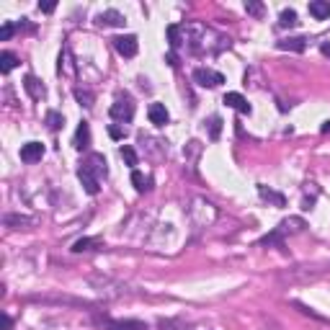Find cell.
Masks as SVG:
<instances>
[{
    "label": "cell",
    "instance_id": "cell-29",
    "mask_svg": "<svg viewBox=\"0 0 330 330\" xmlns=\"http://www.w3.org/2000/svg\"><path fill=\"white\" fill-rule=\"evenodd\" d=\"M0 320H3V330H13V320H11V315H6V312H3V317H0Z\"/></svg>",
    "mask_w": 330,
    "mask_h": 330
},
{
    "label": "cell",
    "instance_id": "cell-3",
    "mask_svg": "<svg viewBox=\"0 0 330 330\" xmlns=\"http://www.w3.org/2000/svg\"><path fill=\"white\" fill-rule=\"evenodd\" d=\"M194 80H196L201 88H217V85L225 83V75L217 72V70H212V67H196V70H194Z\"/></svg>",
    "mask_w": 330,
    "mask_h": 330
},
{
    "label": "cell",
    "instance_id": "cell-13",
    "mask_svg": "<svg viewBox=\"0 0 330 330\" xmlns=\"http://www.w3.org/2000/svg\"><path fill=\"white\" fill-rule=\"evenodd\" d=\"M132 186H134L137 194H144V191L152 189V178L150 176H142L139 171H132Z\"/></svg>",
    "mask_w": 330,
    "mask_h": 330
},
{
    "label": "cell",
    "instance_id": "cell-16",
    "mask_svg": "<svg viewBox=\"0 0 330 330\" xmlns=\"http://www.w3.org/2000/svg\"><path fill=\"white\" fill-rule=\"evenodd\" d=\"M57 70H60L62 75H75V67H72V57H70V49H65V52L60 54V65H57Z\"/></svg>",
    "mask_w": 330,
    "mask_h": 330
},
{
    "label": "cell",
    "instance_id": "cell-11",
    "mask_svg": "<svg viewBox=\"0 0 330 330\" xmlns=\"http://www.w3.org/2000/svg\"><path fill=\"white\" fill-rule=\"evenodd\" d=\"M96 21H98L101 26H124V24H126V19H124L119 11H114V8H111V11L98 13V19H96Z\"/></svg>",
    "mask_w": 330,
    "mask_h": 330
},
{
    "label": "cell",
    "instance_id": "cell-18",
    "mask_svg": "<svg viewBox=\"0 0 330 330\" xmlns=\"http://www.w3.org/2000/svg\"><path fill=\"white\" fill-rule=\"evenodd\" d=\"M302 227H304L302 219H284L279 225V232H302Z\"/></svg>",
    "mask_w": 330,
    "mask_h": 330
},
{
    "label": "cell",
    "instance_id": "cell-22",
    "mask_svg": "<svg viewBox=\"0 0 330 330\" xmlns=\"http://www.w3.org/2000/svg\"><path fill=\"white\" fill-rule=\"evenodd\" d=\"M297 24V13L291 11V8H286V11H281V16H279V26H294Z\"/></svg>",
    "mask_w": 330,
    "mask_h": 330
},
{
    "label": "cell",
    "instance_id": "cell-5",
    "mask_svg": "<svg viewBox=\"0 0 330 330\" xmlns=\"http://www.w3.org/2000/svg\"><path fill=\"white\" fill-rule=\"evenodd\" d=\"M44 157V144L42 142H26L24 147H21V160L24 162H39Z\"/></svg>",
    "mask_w": 330,
    "mask_h": 330
},
{
    "label": "cell",
    "instance_id": "cell-9",
    "mask_svg": "<svg viewBox=\"0 0 330 330\" xmlns=\"http://www.w3.org/2000/svg\"><path fill=\"white\" fill-rule=\"evenodd\" d=\"M24 88H26V93H29L34 101L44 98V93H47V88L42 85V80H39V78H34V75H26V80H24Z\"/></svg>",
    "mask_w": 330,
    "mask_h": 330
},
{
    "label": "cell",
    "instance_id": "cell-1",
    "mask_svg": "<svg viewBox=\"0 0 330 330\" xmlns=\"http://www.w3.org/2000/svg\"><path fill=\"white\" fill-rule=\"evenodd\" d=\"M106 176H108V162H106V157L98 155V152L88 155V157L80 162V168H78V178H80L83 189H85L90 196H96V194L101 191V178H106Z\"/></svg>",
    "mask_w": 330,
    "mask_h": 330
},
{
    "label": "cell",
    "instance_id": "cell-28",
    "mask_svg": "<svg viewBox=\"0 0 330 330\" xmlns=\"http://www.w3.org/2000/svg\"><path fill=\"white\" fill-rule=\"evenodd\" d=\"M108 137L119 142V139H124V137H126V129H121V126H116V124H111V126H108Z\"/></svg>",
    "mask_w": 330,
    "mask_h": 330
},
{
    "label": "cell",
    "instance_id": "cell-32",
    "mask_svg": "<svg viewBox=\"0 0 330 330\" xmlns=\"http://www.w3.org/2000/svg\"><path fill=\"white\" fill-rule=\"evenodd\" d=\"M330 132V121H322V134H327Z\"/></svg>",
    "mask_w": 330,
    "mask_h": 330
},
{
    "label": "cell",
    "instance_id": "cell-4",
    "mask_svg": "<svg viewBox=\"0 0 330 330\" xmlns=\"http://www.w3.org/2000/svg\"><path fill=\"white\" fill-rule=\"evenodd\" d=\"M114 47H116V52H119L121 57H134V54H137V49H139V44H137V36H134V34L116 36V39H114Z\"/></svg>",
    "mask_w": 330,
    "mask_h": 330
},
{
    "label": "cell",
    "instance_id": "cell-30",
    "mask_svg": "<svg viewBox=\"0 0 330 330\" xmlns=\"http://www.w3.org/2000/svg\"><path fill=\"white\" fill-rule=\"evenodd\" d=\"M54 8H57V3H39V11L42 13H52Z\"/></svg>",
    "mask_w": 330,
    "mask_h": 330
},
{
    "label": "cell",
    "instance_id": "cell-17",
    "mask_svg": "<svg viewBox=\"0 0 330 330\" xmlns=\"http://www.w3.org/2000/svg\"><path fill=\"white\" fill-rule=\"evenodd\" d=\"M108 330H147V325L126 320V322H108Z\"/></svg>",
    "mask_w": 330,
    "mask_h": 330
},
{
    "label": "cell",
    "instance_id": "cell-14",
    "mask_svg": "<svg viewBox=\"0 0 330 330\" xmlns=\"http://www.w3.org/2000/svg\"><path fill=\"white\" fill-rule=\"evenodd\" d=\"M16 65H19V54H13V52H3V54H0V72H3V75H8Z\"/></svg>",
    "mask_w": 330,
    "mask_h": 330
},
{
    "label": "cell",
    "instance_id": "cell-31",
    "mask_svg": "<svg viewBox=\"0 0 330 330\" xmlns=\"http://www.w3.org/2000/svg\"><path fill=\"white\" fill-rule=\"evenodd\" d=\"M320 49H322V54H325V57H330V42H322V44H320Z\"/></svg>",
    "mask_w": 330,
    "mask_h": 330
},
{
    "label": "cell",
    "instance_id": "cell-25",
    "mask_svg": "<svg viewBox=\"0 0 330 330\" xmlns=\"http://www.w3.org/2000/svg\"><path fill=\"white\" fill-rule=\"evenodd\" d=\"M178 34H181V26H168V42H171V47L176 49V47H181V39H178Z\"/></svg>",
    "mask_w": 330,
    "mask_h": 330
},
{
    "label": "cell",
    "instance_id": "cell-10",
    "mask_svg": "<svg viewBox=\"0 0 330 330\" xmlns=\"http://www.w3.org/2000/svg\"><path fill=\"white\" fill-rule=\"evenodd\" d=\"M309 16L317 19V21L330 19V0H312L309 3Z\"/></svg>",
    "mask_w": 330,
    "mask_h": 330
},
{
    "label": "cell",
    "instance_id": "cell-8",
    "mask_svg": "<svg viewBox=\"0 0 330 330\" xmlns=\"http://www.w3.org/2000/svg\"><path fill=\"white\" fill-rule=\"evenodd\" d=\"M222 103H227L230 108H235L237 114H250V103L240 96V93H225Z\"/></svg>",
    "mask_w": 330,
    "mask_h": 330
},
{
    "label": "cell",
    "instance_id": "cell-26",
    "mask_svg": "<svg viewBox=\"0 0 330 330\" xmlns=\"http://www.w3.org/2000/svg\"><path fill=\"white\" fill-rule=\"evenodd\" d=\"M219 132H222V119H219V116H212V119H209V137L217 139Z\"/></svg>",
    "mask_w": 330,
    "mask_h": 330
},
{
    "label": "cell",
    "instance_id": "cell-6",
    "mask_svg": "<svg viewBox=\"0 0 330 330\" xmlns=\"http://www.w3.org/2000/svg\"><path fill=\"white\" fill-rule=\"evenodd\" d=\"M147 116H150V124H155V126H165V124H168V119H171L168 108H165L162 103H150Z\"/></svg>",
    "mask_w": 330,
    "mask_h": 330
},
{
    "label": "cell",
    "instance_id": "cell-24",
    "mask_svg": "<svg viewBox=\"0 0 330 330\" xmlns=\"http://www.w3.org/2000/svg\"><path fill=\"white\" fill-rule=\"evenodd\" d=\"M245 11H248L250 16L261 19V16H263V3H258V0H248V3H245Z\"/></svg>",
    "mask_w": 330,
    "mask_h": 330
},
{
    "label": "cell",
    "instance_id": "cell-7",
    "mask_svg": "<svg viewBox=\"0 0 330 330\" xmlns=\"http://www.w3.org/2000/svg\"><path fill=\"white\" fill-rule=\"evenodd\" d=\"M72 147L75 150H88L90 147V126H88V121H80L78 124L75 137H72Z\"/></svg>",
    "mask_w": 330,
    "mask_h": 330
},
{
    "label": "cell",
    "instance_id": "cell-27",
    "mask_svg": "<svg viewBox=\"0 0 330 330\" xmlns=\"http://www.w3.org/2000/svg\"><path fill=\"white\" fill-rule=\"evenodd\" d=\"M13 31H16V26H13L11 21H6L3 26H0V42H8V39L13 36Z\"/></svg>",
    "mask_w": 330,
    "mask_h": 330
},
{
    "label": "cell",
    "instance_id": "cell-2",
    "mask_svg": "<svg viewBox=\"0 0 330 330\" xmlns=\"http://www.w3.org/2000/svg\"><path fill=\"white\" fill-rule=\"evenodd\" d=\"M132 116H134V101H132V96L119 93L116 101L111 103V119H116V121H132Z\"/></svg>",
    "mask_w": 330,
    "mask_h": 330
},
{
    "label": "cell",
    "instance_id": "cell-12",
    "mask_svg": "<svg viewBox=\"0 0 330 330\" xmlns=\"http://www.w3.org/2000/svg\"><path fill=\"white\" fill-rule=\"evenodd\" d=\"M276 47H279V49H289V52H304L307 39H304V36H289V39L276 42Z\"/></svg>",
    "mask_w": 330,
    "mask_h": 330
},
{
    "label": "cell",
    "instance_id": "cell-21",
    "mask_svg": "<svg viewBox=\"0 0 330 330\" xmlns=\"http://www.w3.org/2000/svg\"><path fill=\"white\" fill-rule=\"evenodd\" d=\"M62 124H65V116H62V114H57V111H49V114H47V126H49L52 132H57Z\"/></svg>",
    "mask_w": 330,
    "mask_h": 330
},
{
    "label": "cell",
    "instance_id": "cell-15",
    "mask_svg": "<svg viewBox=\"0 0 330 330\" xmlns=\"http://www.w3.org/2000/svg\"><path fill=\"white\" fill-rule=\"evenodd\" d=\"M258 194H261L263 201H271V204H276V207H284V204H286V199H284L281 194H276V191H271V189H266V186H258Z\"/></svg>",
    "mask_w": 330,
    "mask_h": 330
},
{
    "label": "cell",
    "instance_id": "cell-23",
    "mask_svg": "<svg viewBox=\"0 0 330 330\" xmlns=\"http://www.w3.org/2000/svg\"><path fill=\"white\" fill-rule=\"evenodd\" d=\"M75 98H78L80 106H85V108L93 106V93H90V90H80V88H78V90H75Z\"/></svg>",
    "mask_w": 330,
    "mask_h": 330
},
{
    "label": "cell",
    "instance_id": "cell-20",
    "mask_svg": "<svg viewBox=\"0 0 330 330\" xmlns=\"http://www.w3.org/2000/svg\"><path fill=\"white\" fill-rule=\"evenodd\" d=\"M121 157H124V162L129 165V168H134L137 165V152H134V147H129V144H121Z\"/></svg>",
    "mask_w": 330,
    "mask_h": 330
},
{
    "label": "cell",
    "instance_id": "cell-19",
    "mask_svg": "<svg viewBox=\"0 0 330 330\" xmlns=\"http://www.w3.org/2000/svg\"><path fill=\"white\" fill-rule=\"evenodd\" d=\"M93 245H101V240H93V237H80V240H75L72 250H75V253H83V250H93Z\"/></svg>",
    "mask_w": 330,
    "mask_h": 330
}]
</instances>
